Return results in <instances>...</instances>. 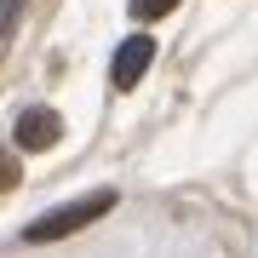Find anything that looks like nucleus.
Listing matches in <instances>:
<instances>
[{"label":"nucleus","instance_id":"7ed1b4c3","mask_svg":"<svg viewBox=\"0 0 258 258\" xmlns=\"http://www.w3.org/2000/svg\"><path fill=\"white\" fill-rule=\"evenodd\" d=\"M57 132H63V120H57V109H23L18 115V149H52Z\"/></svg>","mask_w":258,"mask_h":258},{"label":"nucleus","instance_id":"20e7f679","mask_svg":"<svg viewBox=\"0 0 258 258\" xmlns=\"http://www.w3.org/2000/svg\"><path fill=\"white\" fill-rule=\"evenodd\" d=\"M172 6H178V0H132V18H138V23H155V18H166Z\"/></svg>","mask_w":258,"mask_h":258},{"label":"nucleus","instance_id":"39448f33","mask_svg":"<svg viewBox=\"0 0 258 258\" xmlns=\"http://www.w3.org/2000/svg\"><path fill=\"white\" fill-rule=\"evenodd\" d=\"M12 184H18V161L0 155V189H12Z\"/></svg>","mask_w":258,"mask_h":258},{"label":"nucleus","instance_id":"f257e3e1","mask_svg":"<svg viewBox=\"0 0 258 258\" xmlns=\"http://www.w3.org/2000/svg\"><path fill=\"white\" fill-rule=\"evenodd\" d=\"M109 207H115V189H92V195H81V201H69V207L46 212V218H35L23 235H29V241H57V235H75V230H86L92 218H103Z\"/></svg>","mask_w":258,"mask_h":258},{"label":"nucleus","instance_id":"f03ea898","mask_svg":"<svg viewBox=\"0 0 258 258\" xmlns=\"http://www.w3.org/2000/svg\"><path fill=\"white\" fill-rule=\"evenodd\" d=\"M149 63H155V40H149V35H126V40H120V46H115L109 81L120 86V92H132V86L144 81V69H149Z\"/></svg>","mask_w":258,"mask_h":258},{"label":"nucleus","instance_id":"423d86ee","mask_svg":"<svg viewBox=\"0 0 258 258\" xmlns=\"http://www.w3.org/2000/svg\"><path fill=\"white\" fill-rule=\"evenodd\" d=\"M12 23H18V0H0V35H6Z\"/></svg>","mask_w":258,"mask_h":258}]
</instances>
